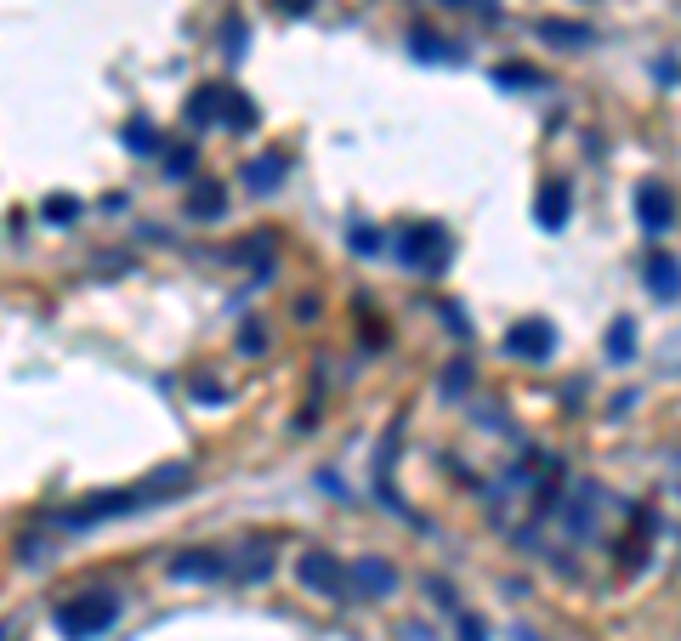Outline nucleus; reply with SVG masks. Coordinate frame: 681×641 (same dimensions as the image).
<instances>
[{"instance_id": "nucleus-21", "label": "nucleus", "mask_w": 681, "mask_h": 641, "mask_svg": "<svg viewBox=\"0 0 681 641\" xmlns=\"http://www.w3.org/2000/svg\"><path fill=\"white\" fill-rule=\"evenodd\" d=\"M409 40H415V57H420V63H454V52H449L437 35H426V29H415Z\"/></svg>"}, {"instance_id": "nucleus-16", "label": "nucleus", "mask_w": 681, "mask_h": 641, "mask_svg": "<svg viewBox=\"0 0 681 641\" xmlns=\"http://www.w3.org/2000/svg\"><path fill=\"white\" fill-rule=\"evenodd\" d=\"M239 573H245V579H267V573H273V545L250 539L245 551H239Z\"/></svg>"}, {"instance_id": "nucleus-18", "label": "nucleus", "mask_w": 681, "mask_h": 641, "mask_svg": "<svg viewBox=\"0 0 681 641\" xmlns=\"http://www.w3.org/2000/svg\"><path fill=\"white\" fill-rule=\"evenodd\" d=\"M227 210V193L216 188V182H205V188L188 193V216H222Z\"/></svg>"}, {"instance_id": "nucleus-28", "label": "nucleus", "mask_w": 681, "mask_h": 641, "mask_svg": "<svg viewBox=\"0 0 681 641\" xmlns=\"http://www.w3.org/2000/svg\"><path fill=\"white\" fill-rule=\"evenodd\" d=\"M659 86H676V57H670V52L659 57Z\"/></svg>"}, {"instance_id": "nucleus-26", "label": "nucleus", "mask_w": 681, "mask_h": 641, "mask_svg": "<svg viewBox=\"0 0 681 641\" xmlns=\"http://www.w3.org/2000/svg\"><path fill=\"white\" fill-rule=\"evenodd\" d=\"M239 347H245V352H262V347H267L262 324H245V330H239Z\"/></svg>"}, {"instance_id": "nucleus-10", "label": "nucleus", "mask_w": 681, "mask_h": 641, "mask_svg": "<svg viewBox=\"0 0 681 641\" xmlns=\"http://www.w3.org/2000/svg\"><path fill=\"white\" fill-rule=\"evenodd\" d=\"M222 556L216 551H182V556H171V579H222Z\"/></svg>"}, {"instance_id": "nucleus-4", "label": "nucleus", "mask_w": 681, "mask_h": 641, "mask_svg": "<svg viewBox=\"0 0 681 641\" xmlns=\"http://www.w3.org/2000/svg\"><path fill=\"white\" fill-rule=\"evenodd\" d=\"M506 352H511V358H523V364H545V358L557 352V330H551V318H523V324L506 335Z\"/></svg>"}, {"instance_id": "nucleus-27", "label": "nucleus", "mask_w": 681, "mask_h": 641, "mask_svg": "<svg viewBox=\"0 0 681 641\" xmlns=\"http://www.w3.org/2000/svg\"><path fill=\"white\" fill-rule=\"evenodd\" d=\"M460 641H489V624H483V619H460Z\"/></svg>"}, {"instance_id": "nucleus-6", "label": "nucleus", "mask_w": 681, "mask_h": 641, "mask_svg": "<svg viewBox=\"0 0 681 641\" xmlns=\"http://www.w3.org/2000/svg\"><path fill=\"white\" fill-rule=\"evenodd\" d=\"M568 216H574V193H568V182H562V176L540 182V193H534V222H540L545 233H557V227H568Z\"/></svg>"}, {"instance_id": "nucleus-20", "label": "nucleus", "mask_w": 681, "mask_h": 641, "mask_svg": "<svg viewBox=\"0 0 681 641\" xmlns=\"http://www.w3.org/2000/svg\"><path fill=\"white\" fill-rule=\"evenodd\" d=\"M494 86H545L540 69H528V63H500L494 69Z\"/></svg>"}, {"instance_id": "nucleus-3", "label": "nucleus", "mask_w": 681, "mask_h": 641, "mask_svg": "<svg viewBox=\"0 0 681 641\" xmlns=\"http://www.w3.org/2000/svg\"><path fill=\"white\" fill-rule=\"evenodd\" d=\"M296 579L307 590H318V596H341V590H347V568H341V556H330L324 545H313V551L296 556Z\"/></svg>"}, {"instance_id": "nucleus-15", "label": "nucleus", "mask_w": 681, "mask_h": 641, "mask_svg": "<svg viewBox=\"0 0 681 641\" xmlns=\"http://www.w3.org/2000/svg\"><path fill=\"white\" fill-rule=\"evenodd\" d=\"M540 35H545V40H557V46H591L596 29H585V23H562V18H551V23H540Z\"/></svg>"}, {"instance_id": "nucleus-12", "label": "nucleus", "mask_w": 681, "mask_h": 641, "mask_svg": "<svg viewBox=\"0 0 681 641\" xmlns=\"http://www.w3.org/2000/svg\"><path fill=\"white\" fill-rule=\"evenodd\" d=\"M596 511H602V488H596V483H579V500L568 505V534H591Z\"/></svg>"}, {"instance_id": "nucleus-22", "label": "nucleus", "mask_w": 681, "mask_h": 641, "mask_svg": "<svg viewBox=\"0 0 681 641\" xmlns=\"http://www.w3.org/2000/svg\"><path fill=\"white\" fill-rule=\"evenodd\" d=\"M347 239H352V250H358V256H386V233H375L369 222H358Z\"/></svg>"}, {"instance_id": "nucleus-31", "label": "nucleus", "mask_w": 681, "mask_h": 641, "mask_svg": "<svg viewBox=\"0 0 681 641\" xmlns=\"http://www.w3.org/2000/svg\"><path fill=\"white\" fill-rule=\"evenodd\" d=\"M443 6H466V0H443Z\"/></svg>"}, {"instance_id": "nucleus-8", "label": "nucleus", "mask_w": 681, "mask_h": 641, "mask_svg": "<svg viewBox=\"0 0 681 641\" xmlns=\"http://www.w3.org/2000/svg\"><path fill=\"white\" fill-rule=\"evenodd\" d=\"M284 171H290V159H284V154H256L245 171H239V182H245L250 193H279Z\"/></svg>"}, {"instance_id": "nucleus-19", "label": "nucleus", "mask_w": 681, "mask_h": 641, "mask_svg": "<svg viewBox=\"0 0 681 641\" xmlns=\"http://www.w3.org/2000/svg\"><path fill=\"white\" fill-rule=\"evenodd\" d=\"M245 46H250V23H245V18H227V23H222V52H227V63H245Z\"/></svg>"}, {"instance_id": "nucleus-5", "label": "nucleus", "mask_w": 681, "mask_h": 641, "mask_svg": "<svg viewBox=\"0 0 681 641\" xmlns=\"http://www.w3.org/2000/svg\"><path fill=\"white\" fill-rule=\"evenodd\" d=\"M636 216H642V233H670L676 227V199H670V188L664 182H642L636 188Z\"/></svg>"}, {"instance_id": "nucleus-9", "label": "nucleus", "mask_w": 681, "mask_h": 641, "mask_svg": "<svg viewBox=\"0 0 681 641\" xmlns=\"http://www.w3.org/2000/svg\"><path fill=\"white\" fill-rule=\"evenodd\" d=\"M222 108H227V86H199L188 97V125L193 131H199V125L210 131V125H222Z\"/></svg>"}, {"instance_id": "nucleus-2", "label": "nucleus", "mask_w": 681, "mask_h": 641, "mask_svg": "<svg viewBox=\"0 0 681 641\" xmlns=\"http://www.w3.org/2000/svg\"><path fill=\"white\" fill-rule=\"evenodd\" d=\"M386 250H392L403 267H415V273H432L437 261L449 256V239H443V227H432V222H409V227H398V233L386 239Z\"/></svg>"}, {"instance_id": "nucleus-24", "label": "nucleus", "mask_w": 681, "mask_h": 641, "mask_svg": "<svg viewBox=\"0 0 681 641\" xmlns=\"http://www.w3.org/2000/svg\"><path fill=\"white\" fill-rule=\"evenodd\" d=\"M466 386H472V364H449V369H443V392H449V398H454V392H466Z\"/></svg>"}, {"instance_id": "nucleus-7", "label": "nucleus", "mask_w": 681, "mask_h": 641, "mask_svg": "<svg viewBox=\"0 0 681 641\" xmlns=\"http://www.w3.org/2000/svg\"><path fill=\"white\" fill-rule=\"evenodd\" d=\"M347 585L358 590V596H392V590H398V568L381 562V556H364V562L347 568Z\"/></svg>"}, {"instance_id": "nucleus-25", "label": "nucleus", "mask_w": 681, "mask_h": 641, "mask_svg": "<svg viewBox=\"0 0 681 641\" xmlns=\"http://www.w3.org/2000/svg\"><path fill=\"white\" fill-rule=\"evenodd\" d=\"M165 171H171V176H188V171H193V148H171V154H165Z\"/></svg>"}, {"instance_id": "nucleus-30", "label": "nucleus", "mask_w": 681, "mask_h": 641, "mask_svg": "<svg viewBox=\"0 0 681 641\" xmlns=\"http://www.w3.org/2000/svg\"><path fill=\"white\" fill-rule=\"evenodd\" d=\"M284 12H296V18H307V12H313V0H279Z\"/></svg>"}, {"instance_id": "nucleus-1", "label": "nucleus", "mask_w": 681, "mask_h": 641, "mask_svg": "<svg viewBox=\"0 0 681 641\" xmlns=\"http://www.w3.org/2000/svg\"><path fill=\"white\" fill-rule=\"evenodd\" d=\"M120 619V596L114 590H80L74 602L57 607V630L69 641H91V636H103L108 624Z\"/></svg>"}, {"instance_id": "nucleus-17", "label": "nucleus", "mask_w": 681, "mask_h": 641, "mask_svg": "<svg viewBox=\"0 0 681 641\" xmlns=\"http://www.w3.org/2000/svg\"><path fill=\"white\" fill-rule=\"evenodd\" d=\"M222 125H233V131H250L256 125V103H250L245 91L227 86V108H222Z\"/></svg>"}, {"instance_id": "nucleus-11", "label": "nucleus", "mask_w": 681, "mask_h": 641, "mask_svg": "<svg viewBox=\"0 0 681 641\" xmlns=\"http://www.w3.org/2000/svg\"><path fill=\"white\" fill-rule=\"evenodd\" d=\"M125 148H131L137 159H154V154H165V137L154 131V120L131 114V120H125Z\"/></svg>"}, {"instance_id": "nucleus-13", "label": "nucleus", "mask_w": 681, "mask_h": 641, "mask_svg": "<svg viewBox=\"0 0 681 641\" xmlns=\"http://www.w3.org/2000/svg\"><path fill=\"white\" fill-rule=\"evenodd\" d=\"M647 290H653V301L676 307V256H653V261H647Z\"/></svg>"}, {"instance_id": "nucleus-14", "label": "nucleus", "mask_w": 681, "mask_h": 641, "mask_svg": "<svg viewBox=\"0 0 681 641\" xmlns=\"http://www.w3.org/2000/svg\"><path fill=\"white\" fill-rule=\"evenodd\" d=\"M608 358H613V364H630V358H636V324H630V318H613Z\"/></svg>"}, {"instance_id": "nucleus-23", "label": "nucleus", "mask_w": 681, "mask_h": 641, "mask_svg": "<svg viewBox=\"0 0 681 641\" xmlns=\"http://www.w3.org/2000/svg\"><path fill=\"white\" fill-rule=\"evenodd\" d=\"M40 216H46V222H74V216H80V205H74V199H63V193H52V199L40 205Z\"/></svg>"}, {"instance_id": "nucleus-29", "label": "nucleus", "mask_w": 681, "mask_h": 641, "mask_svg": "<svg viewBox=\"0 0 681 641\" xmlns=\"http://www.w3.org/2000/svg\"><path fill=\"white\" fill-rule=\"evenodd\" d=\"M193 398H227V392L216 381H193Z\"/></svg>"}]
</instances>
